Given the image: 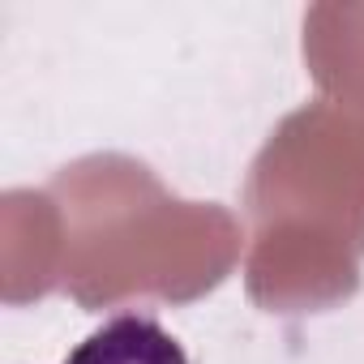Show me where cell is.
<instances>
[{
	"mask_svg": "<svg viewBox=\"0 0 364 364\" xmlns=\"http://www.w3.org/2000/svg\"><path fill=\"white\" fill-rule=\"evenodd\" d=\"M60 364H189V355L154 313L124 309L95 326Z\"/></svg>",
	"mask_w": 364,
	"mask_h": 364,
	"instance_id": "1",
	"label": "cell"
}]
</instances>
